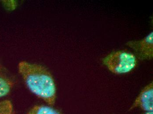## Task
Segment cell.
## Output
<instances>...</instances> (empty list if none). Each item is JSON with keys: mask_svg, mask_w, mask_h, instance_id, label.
Here are the masks:
<instances>
[{"mask_svg": "<svg viewBox=\"0 0 153 114\" xmlns=\"http://www.w3.org/2000/svg\"><path fill=\"white\" fill-rule=\"evenodd\" d=\"M19 74L29 90L38 98L53 106L56 98V88L53 75L44 66L27 61L19 62Z\"/></svg>", "mask_w": 153, "mask_h": 114, "instance_id": "obj_1", "label": "cell"}, {"mask_svg": "<svg viewBox=\"0 0 153 114\" xmlns=\"http://www.w3.org/2000/svg\"><path fill=\"white\" fill-rule=\"evenodd\" d=\"M137 58L128 51L112 52L104 57L103 63L111 73L117 75L127 74L137 65Z\"/></svg>", "mask_w": 153, "mask_h": 114, "instance_id": "obj_2", "label": "cell"}, {"mask_svg": "<svg viewBox=\"0 0 153 114\" xmlns=\"http://www.w3.org/2000/svg\"><path fill=\"white\" fill-rule=\"evenodd\" d=\"M126 44L135 51L136 56L140 59L148 60L152 59L153 31L141 40L129 41Z\"/></svg>", "mask_w": 153, "mask_h": 114, "instance_id": "obj_3", "label": "cell"}, {"mask_svg": "<svg viewBox=\"0 0 153 114\" xmlns=\"http://www.w3.org/2000/svg\"><path fill=\"white\" fill-rule=\"evenodd\" d=\"M136 108H140L145 112L153 111V82L142 90L131 107L130 110Z\"/></svg>", "mask_w": 153, "mask_h": 114, "instance_id": "obj_4", "label": "cell"}, {"mask_svg": "<svg viewBox=\"0 0 153 114\" xmlns=\"http://www.w3.org/2000/svg\"><path fill=\"white\" fill-rule=\"evenodd\" d=\"M15 83L14 76L4 66L0 64V98L8 95Z\"/></svg>", "mask_w": 153, "mask_h": 114, "instance_id": "obj_5", "label": "cell"}, {"mask_svg": "<svg viewBox=\"0 0 153 114\" xmlns=\"http://www.w3.org/2000/svg\"><path fill=\"white\" fill-rule=\"evenodd\" d=\"M26 114H60L56 109L45 105H35Z\"/></svg>", "mask_w": 153, "mask_h": 114, "instance_id": "obj_6", "label": "cell"}, {"mask_svg": "<svg viewBox=\"0 0 153 114\" xmlns=\"http://www.w3.org/2000/svg\"><path fill=\"white\" fill-rule=\"evenodd\" d=\"M13 114V107L11 101L8 100L0 101V114Z\"/></svg>", "mask_w": 153, "mask_h": 114, "instance_id": "obj_7", "label": "cell"}, {"mask_svg": "<svg viewBox=\"0 0 153 114\" xmlns=\"http://www.w3.org/2000/svg\"><path fill=\"white\" fill-rule=\"evenodd\" d=\"M4 4L7 8L9 9H13L14 6H15V3L13 2V1H4Z\"/></svg>", "mask_w": 153, "mask_h": 114, "instance_id": "obj_8", "label": "cell"}, {"mask_svg": "<svg viewBox=\"0 0 153 114\" xmlns=\"http://www.w3.org/2000/svg\"><path fill=\"white\" fill-rule=\"evenodd\" d=\"M142 114H153V111H149V112H145V113Z\"/></svg>", "mask_w": 153, "mask_h": 114, "instance_id": "obj_9", "label": "cell"}]
</instances>
